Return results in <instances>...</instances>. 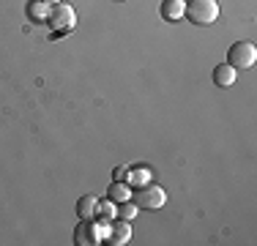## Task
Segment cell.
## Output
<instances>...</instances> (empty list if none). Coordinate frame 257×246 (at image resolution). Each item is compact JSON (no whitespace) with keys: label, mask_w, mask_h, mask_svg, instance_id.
Segmentation results:
<instances>
[{"label":"cell","mask_w":257,"mask_h":246,"mask_svg":"<svg viewBox=\"0 0 257 246\" xmlns=\"http://www.w3.org/2000/svg\"><path fill=\"white\" fill-rule=\"evenodd\" d=\"M148 170H132V181L134 183H148Z\"/></svg>","instance_id":"14"},{"label":"cell","mask_w":257,"mask_h":246,"mask_svg":"<svg viewBox=\"0 0 257 246\" xmlns=\"http://www.w3.org/2000/svg\"><path fill=\"white\" fill-rule=\"evenodd\" d=\"M96 205H99V200L93 194H82L77 200V216L79 219H96Z\"/></svg>","instance_id":"10"},{"label":"cell","mask_w":257,"mask_h":246,"mask_svg":"<svg viewBox=\"0 0 257 246\" xmlns=\"http://www.w3.org/2000/svg\"><path fill=\"white\" fill-rule=\"evenodd\" d=\"M227 63L232 69H252L257 63V49L252 41H235L227 49Z\"/></svg>","instance_id":"3"},{"label":"cell","mask_w":257,"mask_h":246,"mask_svg":"<svg viewBox=\"0 0 257 246\" xmlns=\"http://www.w3.org/2000/svg\"><path fill=\"white\" fill-rule=\"evenodd\" d=\"M123 178H126V167H118L115 170V181H123Z\"/></svg>","instance_id":"15"},{"label":"cell","mask_w":257,"mask_h":246,"mask_svg":"<svg viewBox=\"0 0 257 246\" xmlns=\"http://www.w3.org/2000/svg\"><path fill=\"white\" fill-rule=\"evenodd\" d=\"M28 17L33 22H44L47 17H50V3H44V0H30L28 3Z\"/></svg>","instance_id":"12"},{"label":"cell","mask_w":257,"mask_h":246,"mask_svg":"<svg viewBox=\"0 0 257 246\" xmlns=\"http://www.w3.org/2000/svg\"><path fill=\"white\" fill-rule=\"evenodd\" d=\"M183 14L194 25H213L219 20V0H189Z\"/></svg>","instance_id":"1"},{"label":"cell","mask_w":257,"mask_h":246,"mask_svg":"<svg viewBox=\"0 0 257 246\" xmlns=\"http://www.w3.org/2000/svg\"><path fill=\"white\" fill-rule=\"evenodd\" d=\"M159 11H162V20L178 22L181 17H183V11H186V0H164Z\"/></svg>","instance_id":"8"},{"label":"cell","mask_w":257,"mask_h":246,"mask_svg":"<svg viewBox=\"0 0 257 246\" xmlns=\"http://www.w3.org/2000/svg\"><path fill=\"white\" fill-rule=\"evenodd\" d=\"M104 238H107V243H112V246H126L128 241H132V224H128L126 219L109 221V224H104Z\"/></svg>","instance_id":"6"},{"label":"cell","mask_w":257,"mask_h":246,"mask_svg":"<svg viewBox=\"0 0 257 246\" xmlns=\"http://www.w3.org/2000/svg\"><path fill=\"white\" fill-rule=\"evenodd\" d=\"M96 219H99V224H109V219H118L115 202L112 200H99V205H96Z\"/></svg>","instance_id":"11"},{"label":"cell","mask_w":257,"mask_h":246,"mask_svg":"<svg viewBox=\"0 0 257 246\" xmlns=\"http://www.w3.org/2000/svg\"><path fill=\"white\" fill-rule=\"evenodd\" d=\"M132 200L137 208L154 211V208H162L164 202H167V192H164L162 186H156V183H143V186L132 194Z\"/></svg>","instance_id":"2"},{"label":"cell","mask_w":257,"mask_h":246,"mask_svg":"<svg viewBox=\"0 0 257 246\" xmlns=\"http://www.w3.org/2000/svg\"><path fill=\"white\" fill-rule=\"evenodd\" d=\"M107 197L115 205H118V202H126V200H132V186H128L126 181H112L107 189Z\"/></svg>","instance_id":"9"},{"label":"cell","mask_w":257,"mask_h":246,"mask_svg":"<svg viewBox=\"0 0 257 246\" xmlns=\"http://www.w3.org/2000/svg\"><path fill=\"white\" fill-rule=\"evenodd\" d=\"M44 3H50V6H55V3H60V0H44Z\"/></svg>","instance_id":"16"},{"label":"cell","mask_w":257,"mask_h":246,"mask_svg":"<svg viewBox=\"0 0 257 246\" xmlns=\"http://www.w3.org/2000/svg\"><path fill=\"white\" fill-rule=\"evenodd\" d=\"M104 241V224H99L96 219H82L74 230V243L77 246H93Z\"/></svg>","instance_id":"5"},{"label":"cell","mask_w":257,"mask_h":246,"mask_svg":"<svg viewBox=\"0 0 257 246\" xmlns=\"http://www.w3.org/2000/svg\"><path fill=\"white\" fill-rule=\"evenodd\" d=\"M235 77H238V69H232L230 63H219L216 69H213V82H216L219 88H232V85H235Z\"/></svg>","instance_id":"7"},{"label":"cell","mask_w":257,"mask_h":246,"mask_svg":"<svg viewBox=\"0 0 257 246\" xmlns=\"http://www.w3.org/2000/svg\"><path fill=\"white\" fill-rule=\"evenodd\" d=\"M137 211H140V208L137 205H134V200H126V202H118V219H134V216H137Z\"/></svg>","instance_id":"13"},{"label":"cell","mask_w":257,"mask_h":246,"mask_svg":"<svg viewBox=\"0 0 257 246\" xmlns=\"http://www.w3.org/2000/svg\"><path fill=\"white\" fill-rule=\"evenodd\" d=\"M47 22H50L52 28L58 30V33H69V30H74V25H77V11H74V6H69V3H55L52 9H50Z\"/></svg>","instance_id":"4"}]
</instances>
